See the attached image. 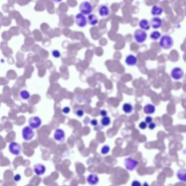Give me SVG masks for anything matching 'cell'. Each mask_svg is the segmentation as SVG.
<instances>
[{
  "label": "cell",
  "instance_id": "8fae6325",
  "mask_svg": "<svg viewBox=\"0 0 186 186\" xmlns=\"http://www.w3.org/2000/svg\"><path fill=\"white\" fill-rule=\"evenodd\" d=\"M98 12L99 15L102 17H108L110 13V9L106 5H101L98 8Z\"/></svg>",
  "mask_w": 186,
  "mask_h": 186
},
{
  "label": "cell",
  "instance_id": "8992f818",
  "mask_svg": "<svg viewBox=\"0 0 186 186\" xmlns=\"http://www.w3.org/2000/svg\"><path fill=\"white\" fill-rule=\"evenodd\" d=\"M171 78L175 80H180L184 76V72L180 67H175L171 71Z\"/></svg>",
  "mask_w": 186,
  "mask_h": 186
},
{
  "label": "cell",
  "instance_id": "52a82bcc",
  "mask_svg": "<svg viewBox=\"0 0 186 186\" xmlns=\"http://www.w3.org/2000/svg\"><path fill=\"white\" fill-rule=\"evenodd\" d=\"M8 148L10 153L15 156L19 155L22 151V148L21 145L19 143H17L15 141L12 142L9 144Z\"/></svg>",
  "mask_w": 186,
  "mask_h": 186
},
{
  "label": "cell",
  "instance_id": "e0dca14e",
  "mask_svg": "<svg viewBox=\"0 0 186 186\" xmlns=\"http://www.w3.org/2000/svg\"><path fill=\"white\" fill-rule=\"evenodd\" d=\"M155 111H156L155 106L151 104H146L143 108V112L147 115H152L154 113Z\"/></svg>",
  "mask_w": 186,
  "mask_h": 186
},
{
  "label": "cell",
  "instance_id": "484cf974",
  "mask_svg": "<svg viewBox=\"0 0 186 186\" xmlns=\"http://www.w3.org/2000/svg\"><path fill=\"white\" fill-rule=\"evenodd\" d=\"M147 127H148L147 123H146L145 121H142L139 125V127L141 129H143V130L145 129Z\"/></svg>",
  "mask_w": 186,
  "mask_h": 186
},
{
  "label": "cell",
  "instance_id": "ba28073f",
  "mask_svg": "<svg viewBox=\"0 0 186 186\" xmlns=\"http://www.w3.org/2000/svg\"><path fill=\"white\" fill-rule=\"evenodd\" d=\"M75 20L76 25L79 28H85L87 24V19L81 13H78L76 15Z\"/></svg>",
  "mask_w": 186,
  "mask_h": 186
},
{
  "label": "cell",
  "instance_id": "e575fe53",
  "mask_svg": "<svg viewBox=\"0 0 186 186\" xmlns=\"http://www.w3.org/2000/svg\"><path fill=\"white\" fill-rule=\"evenodd\" d=\"M90 123L91 124V125L96 126L98 125V121L97 120H96V119H93V120H92L91 121Z\"/></svg>",
  "mask_w": 186,
  "mask_h": 186
},
{
  "label": "cell",
  "instance_id": "6da1fadb",
  "mask_svg": "<svg viewBox=\"0 0 186 186\" xmlns=\"http://www.w3.org/2000/svg\"><path fill=\"white\" fill-rule=\"evenodd\" d=\"M159 44L161 48L166 50H168L171 49L173 46V39L170 35H165L161 37Z\"/></svg>",
  "mask_w": 186,
  "mask_h": 186
},
{
  "label": "cell",
  "instance_id": "7402d4cb",
  "mask_svg": "<svg viewBox=\"0 0 186 186\" xmlns=\"http://www.w3.org/2000/svg\"><path fill=\"white\" fill-rule=\"evenodd\" d=\"M19 95H20V98L24 100H28L30 97V94L28 91L25 90L21 91L19 93Z\"/></svg>",
  "mask_w": 186,
  "mask_h": 186
},
{
  "label": "cell",
  "instance_id": "5b68a950",
  "mask_svg": "<svg viewBox=\"0 0 186 186\" xmlns=\"http://www.w3.org/2000/svg\"><path fill=\"white\" fill-rule=\"evenodd\" d=\"M22 136L25 140L30 141L35 136V132L30 126H26L23 129Z\"/></svg>",
  "mask_w": 186,
  "mask_h": 186
},
{
  "label": "cell",
  "instance_id": "277c9868",
  "mask_svg": "<svg viewBox=\"0 0 186 186\" xmlns=\"http://www.w3.org/2000/svg\"><path fill=\"white\" fill-rule=\"evenodd\" d=\"M139 164V161L131 157H127L125 159V166L129 171H133Z\"/></svg>",
  "mask_w": 186,
  "mask_h": 186
},
{
  "label": "cell",
  "instance_id": "f1b7e54d",
  "mask_svg": "<svg viewBox=\"0 0 186 186\" xmlns=\"http://www.w3.org/2000/svg\"><path fill=\"white\" fill-rule=\"evenodd\" d=\"M131 186H142V184L138 180H134L131 184Z\"/></svg>",
  "mask_w": 186,
  "mask_h": 186
},
{
  "label": "cell",
  "instance_id": "7c38bea8",
  "mask_svg": "<svg viewBox=\"0 0 186 186\" xmlns=\"http://www.w3.org/2000/svg\"><path fill=\"white\" fill-rule=\"evenodd\" d=\"M150 25L154 29H158L163 25V20L158 17H154L150 21Z\"/></svg>",
  "mask_w": 186,
  "mask_h": 186
},
{
  "label": "cell",
  "instance_id": "d6986e66",
  "mask_svg": "<svg viewBox=\"0 0 186 186\" xmlns=\"http://www.w3.org/2000/svg\"><path fill=\"white\" fill-rule=\"evenodd\" d=\"M139 26L141 28V30L143 31H148L150 28V23L148 21V20L146 19H142L139 22Z\"/></svg>",
  "mask_w": 186,
  "mask_h": 186
},
{
  "label": "cell",
  "instance_id": "603a6c76",
  "mask_svg": "<svg viewBox=\"0 0 186 186\" xmlns=\"http://www.w3.org/2000/svg\"><path fill=\"white\" fill-rule=\"evenodd\" d=\"M150 37L152 40H158L161 37V33L158 31H154L151 33Z\"/></svg>",
  "mask_w": 186,
  "mask_h": 186
},
{
  "label": "cell",
  "instance_id": "4dcf8cb0",
  "mask_svg": "<svg viewBox=\"0 0 186 186\" xmlns=\"http://www.w3.org/2000/svg\"><path fill=\"white\" fill-rule=\"evenodd\" d=\"M71 111V109L69 108L68 106H65L62 109V112L63 113L65 114H68Z\"/></svg>",
  "mask_w": 186,
  "mask_h": 186
},
{
  "label": "cell",
  "instance_id": "1f68e13d",
  "mask_svg": "<svg viewBox=\"0 0 186 186\" xmlns=\"http://www.w3.org/2000/svg\"><path fill=\"white\" fill-rule=\"evenodd\" d=\"M148 127L150 130H154V129H155L156 127V124L154 122H152V123L148 124Z\"/></svg>",
  "mask_w": 186,
  "mask_h": 186
},
{
  "label": "cell",
  "instance_id": "30bf717a",
  "mask_svg": "<svg viewBox=\"0 0 186 186\" xmlns=\"http://www.w3.org/2000/svg\"><path fill=\"white\" fill-rule=\"evenodd\" d=\"M54 138L56 141L62 143L65 139V133L62 129H57L54 133Z\"/></svg>",
  "mask_w": 186,
  "mask_h": 186
},
{
  "label": "cell",
  "instance_id": "3957f363",
  "mask_svg": "<svg viewBox=\"0 0 186 186\" xmlns=\"http://www.w3.org/2000/svg\"><path fill=\"white\" fill-rule=\"evenodd\" d=\"M134 37L137 43H143L146 40L147 34L145 31L141 29H137L134 32Z\"/></svg>",
  "mask_w": 186,
  "mask_h": 186
},
{
  "label": "cell",
  "instance_id": "7a4b0ae2",
  "mask_svg": "<svg viewBox=\"0 0 186 186\" xmlns=\"http://www.w3.org/2000/svg\"><path fill=\"white\" fill-rule=\"evenodd\" d=\"M79 10L84 15H90L93 10V7L90 2L88 1H84L79 6Z\"/></svg>",
  "mask_w": 186,
  "mask_h": 186
},
{
  "label": "cell",
  "instance_id": "9a60e30c",
  "mask_svg": "<svg viewBox=\"0 0 186 186\" xmlns=\"http://www.w3.org/2000/svg\"><path fill=\"white\" fill-rule=\"evenodd\" d=\"M138 62V59L136 56L130 54L126 57L125 62L129 66H134L136 65Z\"/></svg>",
  "mask_w": 186,
  "mask_h": 186
},
{
  "label": "cell",
  "instance_id": "2e32d148",
  "mask_svg": "<svg viewBox=\"0 0 186 186\" xmlns=\"http://www.w3.org/2000/svg\"><path fill=\"white\" fill-rule=\"evenodd\" d=\"M176 176L180 181L186 183V169L181 168L178 170L176 173Z\"/></svg>",
  "mask_w": 186,
  "mask_h": 186
},
{
  "label": "cell",
  "instance_id": "44dd1931",
  "mask_svg": "<svg viewBox=\"0 0 186 186\" xmlns=\"http://www.w3.org/2000/svg\"><path fill=\"white\" fill-rule=\"evenodd\" d=\"M122 110L126 113H131L133 112L134 108L131 103H125L122 106Z\"/></svg>",
  "mask_w": 186,
  "mask_h": 186
},
{
  "label": "cell",
  "instance_id": "d4e9b609",
  "mask_svg": "<svg viewBox=\"0 0 186 186\" xmlns=\"http://www.w3.org/2000/svg\"><path fill=\"white\" fill-rule=\"evenodd\" d=\"M110 148L108 145H104V146L101 148V154L103 155H106V154H108L110 152Z\"/></svg>",
  "mask_w": 186,
  "mask_h": 186
},
{
  "label": "cell",
  "instance_id": "f546056e",
  "mask_svg": "<svg viewBox=\"0 0 186 186\" xmlns=\"http://www.w3.org/2000/svg\"><path fill=\"white\" fill-rule=\"evenodd\" d=\"M145 121L147 124H150V123L153 122V118H152L151 116H148L146 117V118L145 119Z\"/></svg>",
  "mask_w": 186,
  "mask_h": 186
},
{
  "label": "cell",
  "instance_id": "ac0fdd59",
  "mask_svg": "<svg viewBox=\"0 0 186 186\" xmlns=\"http://www.w3.org/2000/svg\"><path fill=\"white\" fill-rule=\"evenodd\" d=\"M163 12V8L158 5H154L151 9V14L154 16L161 15Z\"/></svg>",
  "mask_w": 186,
  "mask_h": 186
},
{
  "label": "cell",
  "instance_id": "cb8c5ba5",
  "mask_svg": "<svg viewBox=\"0 0 186 186\" xmlns=\"http://www.w3.org/2000/svg\"><path fill=\"white\" fill-rule=\"evenodd\" d=\"M101 122L102 125L103 126L106 127V126H109L111 123L110 118L109 117H108V116L104 117L102 118Z\"/></svg>",
  "mask_w": 186,
  "mask_h": 186
},
{
  "label": "cell",
  "instance_id": "4316f807",
  "mask_svg": "<svg viewBox=\"0 0 186 186\" xmlns=\"http://www.w3.org/2000/svg\"><path fill=\"white\" fill-rule=\"evenodd\" d=\"M75 113H76V115L77 116L81 117L83 116L84 115V111L83 109H77L76 110Z\"/></svg>",
  "mask_w": 186,
  "mask_h": 186
},
{
  "label": "cell",
  "instance_id": "836d02e7",
  "mask_svg": "<svg viewBox=\"0 0 186 186\" xmlns=\"http://www.w3.org/2000/svg\"><path fill=\"white\" fill-rule=\"evenodd\" d=\"M100 115H101L102 116H103V117H104L107 116L108 113H107V111L105 110H101V111H100Z\"/></svg>",
  "mask_w": 186,
  "mask_h": 186
},
{
  "label": "cell",
  "instance_id": "9c48e42d",
  "mask_svg": "<svg viewBox=\"0 0 186 186\" xmlns=\"http://www.w3.org/2000/svg\"><path fill=\"white\" fill-rule=\"evenodd\" d=\"M28 124L32 128L38 129L42 125V120L38 116H33L29 118Z\"/></svg>",
  "mask_w": 186,
  "mask_h": 186
},
{
  "label": "cell",
  "instance_id": "83f0119b",
  "mask_svg": "<svg viewBox=\"0 0 186 186\" xmlns=\"http://www.w3.org/2000/svg\"><path fill=\"white\" fill-rule=\"evenodd\" d=\"M52 55L55 58H60L61 56L60 52L58 50H54L52 51Z\"/></svg>",
  "mask_w": 186,
  "mask_h": 186
},
{
  "label": "cell",
  "instance_id": "4fadbf2b",
  "mask_svg": "<svg viewBox=\"0 0 186 186\" xmlns=\"http://www.w3.org/2000/svg\"><path fill=\"white\" fill-rule=\"evenodd\" d=\"M33 171L37 175L40 176L45 173L46 171V168L42 164H37L34 166Z\"/></svg>",
  "mask_w": 186,
  "mask_h": 186
},
{
  "label": "cell",
  "instance_id": "5bb4252c",
  "mask_svg": "<svg viewBox=\"0 0 186 186\" xmlns=\"http://www.w3.org/2000/svg\"><path fill=\"white\" fill-rule=\"evenodd\" d=\"M99 181V179L98 175L95 173H91L87 177V181L88 184L91 186L97 185L98 184Z\"/></svg>",
  "mask_w": 186,
  "mask_h": 186
},
{
  "label": "cell",
  "instance_id": "d6a6232c",
  "mask_svg": "<svg viewBox=\"0 0 186 186\" xmlns=\"http://www.w3.org/2000/svg\"><path fill=\"white\" fill-rule=\"evenodd\" d=\"M21 179V177L20 174H17L14 177V180L15 182H19V181H20Z\"/></svg>",
  "mask_w": 186,
  "mask_h": 186
},
{
  "label": "cell",
  "instance_id": "ffe728a7",
  "mask_svg": "<svg viewBox=\"0 0 186 186\" xmlns=\"http://www.w3.org/2000/svg\"><path fill=\"white\" fill-rule=\"evenodd\" d=\"M87 20L88 24L92 26L97 25L99 22L98 17L95 14H91L90 15H88Z\"/></svg>",
  "mask_w": 186,
  "mask_h": 186
},
{
  "label": "cell",
  "instance_id": "d590c367",
  "mask_svg": "<svg viewBox=\"0 0 186 186\" xmlns=\"http://www.w3.org/2000/svg\"><path fill=\"white\" fill-rule=\"evenodd\" d=\"M143 186H150V185L147 182H145L143 184Z\"/></svg>",
  "mask_w": 186,
  "mask_h": 186
}]
</instances>
